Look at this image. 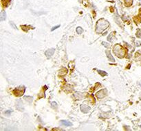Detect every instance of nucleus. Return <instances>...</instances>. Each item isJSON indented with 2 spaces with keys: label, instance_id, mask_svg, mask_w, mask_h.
Here are the masks:
<instances>
[{
  "label": "nucleus",
  "instance_id": "nucleus-9",
  "mask_svg": "<svg viewBox=\"0 0 141 131\" xmlns=\"http://www.w3.org/2000/svg\"><path fill=\"white\" fill-rule=\"evenodd\" d=\"M115 21L118 24V25H121V19H120V17H115Z\"/></svg>",
  "mask_w": 141,
  "mask_h": 131
},
{
  "label": "nucleus",
  "instance_id": "nucleus-10",
  "mask_svg": "<svg viewBox=\"0 0 141 131\" xmlns=\"http://www.w3.org/2000/svg\"><path fill=\"white\" fill-rule=\"evenodd\" d=\"M77 32L78 34H81V33L83 32V29L81 27H77Z\"/></svg>",
  "mask_w": 141,
  "mask_h": 131
},
{
  "label": "nucleus",
  "instance_id": "nucleus-1",
  "mask_svg": "<svg viewBox=\"0 0 141 131\" xmlns=\"http://www.w3.org/2000/svg\"><path fill=\"white\" fill-rule=\"evenodd\" d=\"M109 26V23L104 19L99 20L96 25V32H101L104 30L107 29Z\"/></svg>",
  "mask_w": 141,
  "mask_h": 131
},
{
  "label": "nucleus",
  "instance_id": "nucleus-4",
  "mask_svg": "<svg viewBox=\"0 0 141 131\" xmlns=\"http://www.w3.org/2000/svg\"><path fill=\"white\" fill-rule=\"evenodd\" d=\"M54 49H49V50H48L46 52H45V56L48 57V58H49V57H51L54 54Z\"/></svg>",
  "mask_w": 141,
  "mask_h": 131
},
{
  "label": "nucleus",
  "instance_id": "nucleus-11",
  "mask_svg": "<svg viewBox=\"0 0 141 131\" xmlns=\"http://www.w3.org/2000/svg\"><path fill=\"white\" fill-rule=\"evenodd\" d=\"M5 17H6V14L4 12H3V13H1V21H3V20L5 19Z\"/></svg>",
  "mask_w": 141,
  "mask_h": 131
},
{
  "label": "nucleus",
  "instance_id": "nucleus-12",
  "mask_svg": "<svg viewBox=\"0 0 141 131\" xmlns=\"http://www.w3.org/2000/svg\"><path fill=\"white\" fill-rule=\"evenodd\" d=\"M132 1L133 0H125L126 4H127V5H131L132 4Z\"/></svg>",
  "mask_w": 141,
  "mask_h": 131
},
{
  "label": "nucleus",
  "instance_id": "nucleus-7",
  "mask_svg": "<svg viewBox=\"0 0 141 131\" xmlns=\"http://www.w3.org/2000/svg\"><path fill=\"white\" fill-rule=\"evenodd\" d=\"M106 54H107L108 59H109L112 62H114V61H115V60H114V59L113 56H112V54H111V53H110L109 51H106Z\"/></svg>",
  "mask_w": 141,
  "mask_h": 131
},
{
  "label": "nucleus",
  "instance_id": "nucleus-13",
  "mask_svg": "<svg viewBox=\"0 0 141 131\" xmlns=\"http://www.w3.org/2000/svg\"><path fill=\"white\" fill-rule=\"evenodd\" d=\"M103 45L105 46V47H107V48H109V47H110V45H109V43H105V42H103Z\"/></svg>",
  "mask_w": 141,
  "mask_h": 131
},
{
  "label": "nucleus",
  "instance_id": "nucleus-15",
  "mask_svg": "<svg viewBox=\"0 0 141 131\" xmlns=\"http://www.w3.org/2000/svg\"><path fill=\"white\" fill-rule=\"evenodd\" d=\"M52 106H53V107H54V106H55V107H57V106L56 102H52Z\"/></svg>",
  "mask_w": 141,
  "mask_h": 131
},
{
  "label": "nucleus",
  "instance_id": "nucleus-16",
  "mask_svg": "<svg viewBox=\"0 0 141 131\" xmlns=\"http://www.w3.org/2000/svg\"><path fill=\"white\" fill-rule=\"evenodd\" d=\"M59 27V26H56V27H53V28L52 29V31H53V30H54V29H56V28H57V27Z\"/></svg>",
  "mask_w": 141,
  "mask_h": 131
},
{
  "label": "nucleus",
  "instance_id": "nucleus-8",
  "mask_svg": "<svg viewBox=\"0 0 141 131\" xmlns=\"http://www.w3.org/2000/svg\"><path fill=\"white\" fill-rule=\"evenodd\" d=\"M61 124L63 125L66 126H70L72 125L71 122H68V121H66V120H62V121H61Z\"/></svg>",
  "mask_w": 141,
  "mask_h": 131
},
{
  "label": "nucleus",
  "instance_id": "nucleus-5",
  "mask_svg": "<svg viewBox=\"0 0 141 131\" xmlns=\"http://www.w3.org/2000/svg\"><path fill=\"white\" fill-rule=\"evenodd\" d=\"M81 111L83 112V113H88V112L90 111V108L88 106L83 104L81 106Z\"/></svg>",
  "mask_w": 141,
  "mask_h": 131
},
{
  "label": "nucleus",
  "instance_id": "nucleus-2",
  "mask_svg": "<svg viewBox=\"0 0 141 131\" xmlns=\"http://www.w3.org/2000/svg\"><path fill=\"white\" fill-rule=\"evenodd\" d=\"M114 52L119 58H121L125 55V51L123 50V49L119 45H117L114 47Z\"/></svg>",
  "mask_w": 141,
  "mask_h": 131
},
{
  "label": "nucleus",
  "instance_id": "nucleus-14",
  "mask_svg": "<svg viewBox=\"0 0 141 131\" xmlns=\"http://www.w3.org/2000/svg\"><path fill=\"white\" fill-rule=\"evenodd\" d=\"M98 73H101L102 76L107 75V73H105V72H103V71H100V70H99V71H98Z\"/></svg>",
  "mask_w": 141,
  "mask_h": 131
},
{
  "label": "nucleus",
  "instance_id": "nucleus-6",
  "mask_svg": "<svg viewBox=\"0 0 141 131\" xmlns=\"http://www.w3.org/2000/svg\"><path fill=\"white\" fill-rule=\"evenodd\" d=\"M74 96H75V98H76L77 99H78V100L81 99L83 98V94H82L81 93H79V92H77V93H75V94H74Z\"/></svg>",
  "mask_w": 141,
  "mask_h": 131
},
{
  "label": "nucleus",
  "instance_id": "nucleus-3",
  "mask_svg": "<svg viewBox=\"0 0 141 131\" xmlns=\"http://www.w3.org/2000/svg\"><path fill=\"white\" fill-rule=\"evenodd\" d=\"M96 96L98 99H102L103 98H105L106 96V90L103 89V90H101L96 93Z\"/></svg>",
  "mask_w": 141,
  "mask_h": 131
}]
</instances>
